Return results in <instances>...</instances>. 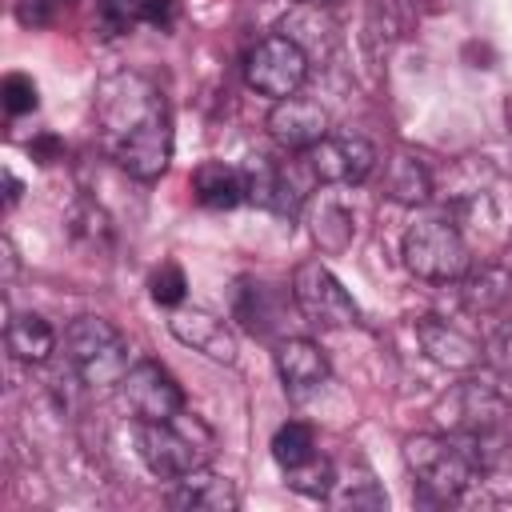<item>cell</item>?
<instances>
[{
  "mask_svg": "<svg viewBox=\"0 0 512 512\" xmlns=\"http://www.w3.org/2000/svg\"><path fill=\"white\" fill-rule=\"evenodd\" d=\"M292 300L300 308V316L316 328H348L360 320L356 300L348 296V288L328 272V264L320 260H304L292 272Z\"/></svg>",
  "mask_w": 512,
  "mask_h": 512,
  "instance_id": "52a82bcc",
  "label": "cell"
},
{
  "mask_svg": "<svg viewBox=\"0 0 512 512\" xmlns=\"http://www.w3.org/2000/svg\"><path fill=\"white\" fill-rule=\"evenodd\" d=\"M168 332L184 348H192V352H200V356H208L216 364H236V352H240L236 348V332L228 328V320H220V316H212L204 308H176L172 320H168Z\"/></svg>",
  "mask_w": 512,
  "mask_h": 512,
  "instance_id": "7c38bea8",
  "label": "cell"
},
{
  "mask_svg": "<svg viewBox=\"0 0 512 512\" xmlns=\"http://www.w3.org/2000/svg\"><path fill=\"white\" fill-rule=\"evenodd\" d=\"M64 352L84 388H112L128 376V340L104 316H76L64 332Z\"/></svg>",
  "mask_w": 512,
  "mask_h": 512,
  "instance_id": "5b68a950",
  "label": "cell"
},
{
  "mask_svg": "<svg viewBox=\"0 0 512 512\" xmlns=\"http://www.w3.org/2000/svg\"><path fill=\"white\" fill-rule=\"evenodd\" d=\"M312 176L320 184H364L376 164H380V152L364 140V136H324L320 144H312L304 152Z\"/></svg>",
  "mask_w": 512,
  "mask_h": 512,
  "instance_id": "9c48e42d",
  "label": "cell"
},
{
  "mask_svg": "<svg viewBox=\"0 0 512 512\" xmlns=\"http://www.w3.org/2000/svg\"><path fill=\"white\" fill-rule=\"evenodd\" d=\"M268 132L288 152H308L328 136V112L308 96H284L268 112Z\"/></svg>",
  "mask_w": 512,
  "mask_h": 512,
  "instance_id": "8fae6325",
  "label": "cell"
},
{
  "mask_svg": "<svg viewBox=\"0 0 512 512\" xmlns=\"http://www.w3.org/2000/svg\"><path fill=\"white\" fill-rule=\"evenodd\" d=\"M96 128L104 152L136 180L152 184L172 164V116L160 88L140 72H116L96 88Z\"/></svg>",
  "mask_w": 512,
  "mask_h": 512,
  "instance_id": "6da1fadb",
  "label": "cell"
},
{
  "mask_svg": "<svg viewBox=\"0 0 512 512\" xmlns=\"http://www.w3.org/2000/svg\"><path fill=\"white\" fill-rule=\"evenodd\" d=\"M4 344L20 364H44L56 352V328L40 312H16L4 328Z\"/></svg>",
  "mask_w": 512,
  "mask_h": 512,
  "instance_id": "d6986e66",
  "label": "cell"
},
{
  "mask_svg": "<svg viewBox=\"0 0 512 512\" xmlns=\"http://www.w3.org/2000/svg\"><path fill=\"white\" fill-rule=\"evenodd\" d=\"M120 392L136 420H172L184 408V392L176 376L156 360H136L120 380Z\"/></svg>",
  "mask_w": 512,
  "mask_h": 512,
  "instance_id": "30bf717a",
  "label": "cell"
},
{
  "mask_svg": "<svg viewBox=\"0 0 512 512\" xmlns=\"http://www.w3.org/2000/svg\"><path fill=\"white\" fill-rule=\"evenodd\" d=\"M100 20L108 32H128L148 24V0H100Z\"/></svg>",
  "mask_w": 512,
  "mask_h": 512,
  "instance_id": "4316f807",
  "label": "cell"
},
{
  "mask_svg": "<svg viewBox=\"0 0 512 512\" xmlns=\"http://www.w3.org/2000/svg\"><path fill=\"white\" fill-rule=\"evenodd\" d=\"M276 372L292 396H308L328 380V356L308 336H288L276 344Z\"/></svg>",
  "mask_w": 512,
  "mask_h": 512,
  "instance_id": "5bb4252c",
  "label": "cell"
},
{
  "mask_svg": "<svg viewBox=\"0 0 512 512\" xmlns=\"http://www.w3.org/2000/svg\"><path fill=\"white\" fill-rule=\"evenodd\" d=\"M168 504L180 512H232L240 504L236 488L228 476H216L208 468H196L180 480H172L168 488Z\"/></svg>",
  "mask_w": 512,
  "mask_h": 512,
  "instance_id": "9a60e30c",
  "label": "cell"
},
{
  "mask_svg": "<svg viewBox=\"0 0 512 512\" xmlns=\"http://www.w3.org/2000/svg\"><path fill=\"white\" fill-rule=\"evenodd\" d=\"M68 228H72V236L84 240L88 248H108V244H112V224H108L104 208L92 204L88 196H80V200L72 204V212H68Z\"/></svg>",
  "mask_w": 512,
  "mask_h": 512,
  "instance_id": "cb8c5ba5",
  "label": "cell"
},
{
  "mask_svg": "<svg viewBox=\"0 0 512 512\" xmlns=\"http://www.w3.org/2000/svg\"><path fill=\"white\" fill-rule=\"evenodd\" d=\"M148 288H152V300H156V304H164V308H180V304H184V292H188V280H184L180 264L164 260V264L152 272Z\"/></svg>",
  "mask_w": 512,
  "mask_h": 512,
  "instance_id": "484cf974",
  "label": "cell"
},
{
  "mask_svg": "<svg viewBox=\"0 0 512 512\" xmlns=\"http://www.w3.org/2000/svg\"><path fill=\"white\" fill-rule=\"evenodd\" d=\"M280 36H288L296 48H304L308 52V60L320 52H328L332 48V40H336V24L328 20V12L324 8H316V4H296L284 20H280Z\"/></svg>",
  "mask_w": 512,
  "mask_h": 512,
  "instance_id": "ffe728a7",
  "label": "cell"
},
{
  "mask_svg": "<svg viewBox=\"0 0 512 512\" xmlns=\"http://www.w3.org/2000/svg\"><path fill=\"white\" fill-rule=\"evenodd\" d=\"M484 364H488L500 380H512V320H504V324L484 340Z\"/></svg>",
  "mask_w": 512,
  "mask_h": 512,
  "instance_id": "f1b7e54d",
  "label": "cell"
},
{
  "mask_svg": "<svg viewBox=\"0 0 512 512\" xmlns=\"http://www.w3.org/2000/svg\"><path fill=\"white\" fill-rule=\"evenodd\" d=\"M4 180H8V204H16L20 200V180L12 172H4Z\"/></svg>",
  "mask_w": 512,
  "mask_h": 512,
  "instance_id": "1f68e13d",
  "label": "cell"
},
{
  "mask_svg": "<svg viewBox=\"0 0 512 512\" xmlns=\"http://www.w3.org/2000/svg\"><path fill=\"white\" fill-rule=\"evenodd\" d=\"M296 4H316V8H332V4H340V0H296Z\"/></svg>",
  "mask_w": 512,
  "mask_h": 512,
  "instance_id": "d6a6232c",
  "label": "cell"
},
{
  "mask_svg": "<svg viewBox=\"0 0 512 512\" xmlns=\"http://www.w3.org/2000/svg\"><path fill=\"white\" fill-rule=\"evenodd\" d=\"M436 416L448 424V432H484L512 420V396L504 392L500 376H468L448 396H440Z\"/></svg>",
  "mask_w": 512,
  "mask_h": 512,
  "instance_id": "8992f818",
  "label": "cell"
},
{
  "mask_svg": "<svg viewBox=\"0 0 512 512\" xmlns=\"http://www.w3.org/2000/svg\"><path fill=\"white\" fill-rule=\"evenodd\" d=\"M456 284H460V304L468 312H480V316L500 312L512 300V272L504 264H496V260L472 264Z\"/></svg>",
  "mask_w": 512,
  "mask_h": 512,
  "instance_id": "2e32d148",
  "label": "cell"
},
{
  "mask_svg": "<svg viewBox=\"0 0 512 512\" xmlns=\"http://www.w3.org/2000/svg\"><path fill=\"white\" fill-rule=\"evenodd\" d=\"M404 464L420 488L424 500L448 504L460 500L480 472L472 468V460L464 456V448L456 444V436H436V432H416L404 440Z\"/></svg>",
  "mask_w": 512,
  "mask_h": 512,
  "instance_id": "3957f363",
  "label": "cell"
},
{
  "mask_svg": "<svg viewBox=\"0 0 512 512\" xmlns=\"http://www.w3.org/2000/svg\"><path fill=\"white\" fill-rule=\"evenodd\" d=\"M0 96H4V112H8V116L36 112V104H40L36 84H32V76H24V72H8L4 84H0Z\"/></svg>",
  "mask_w": 512,
  "mask_h": 512,
  "instance_id": "83f0119b",
  "label": "cell"
},
{
  "mask_svg": "<svg viewBox=\"0 0 512 512\" xmlns=\"http://www.w3.org/2000/svg\"><path fill=\"white\" fill-rule=\"evenodd\" d=\"M136 448L152 476L180 480L196 468H208L216 452V432L200 416L180 408L172 420H136Z\"/></svg>",
  "mask_w": 512,
  "mask_h": 512,
  "instance_id": "7a4b0ae2",
  "label": "cell"
},
{
  "mask_svg": "<svg viewBox=\"0 0 512 512\" xmlns=\"http://www.w3.org/2000/svg\"><path fill=\"white\" fill-rule=\"evenodd\" d=\"M288 488H296L300 496H312V500H328L332 496V484H336V464L328 456H312L304 460L300 468H288Z\"/></svg>",
  "mask_w": 512,
  "mask_h": 512,
  "instance_id": "d4e9b609",
  "label": "cell"
},
{
  "mask_svg": "<svg viewBox=\"0 0 512 512\" xmlns=\"http://www.w3.org/2000/svg\"><path fill=\"white\" fill-rule=\"evenodd\" d=\"M400 256L404 268L428 284H456L472 268L468 244L452 224V216H420L416 224H408L400 240Z\"/></svg>",
  "mask_w": 512,
  "mask_h": 512,
  "instance_id": "277c9868",
  "label": "cell"
},
{
  "mask_svg": "<svg viewBox=\"0 0 512 512\" xmlns=\"http://www.w3.org/2000/svg\"><path fill=\"white\" fill-rule=\"evenodd\" d=\"M308 52L296 48L288 36H264L248 60H244V80L248 88H256L260 96H272V100H284V96H296L300 84L308 80Z\"/></svg>",
  "mask_w": 512,
  "mask_h": 512,
  "instance_id": "ba28073f",
  "label": "cell"
},
{
  "mask_svg": "<svg viewBox=\"0 0 512 512\" xmlns=\"http://www.w3.org/2000/svg\"><path fill=\"white\" fill-rule=\"evenodd\" d=\"M32 152L40 156V164H52V152H56V140H40V144H36Z\"/></svg>",
  "mask_w": 512,
  "mask_h": 512,
  "instance_id": "4dcf8cb0",
  "label": "cell"
},
{
  "mask_svg": "<svg viewBox=\"0 0 512 512\" xmlns=\"http://www.w3.org/2000/svg\"><path fill=\"white\" fill-rule=\"evenodd\" d=\"M72 0H16V20L24 28H52Z\"/></svg>",
  "mask_w": 512,
  "mask_h": 512,
  "instance_id": "f546056e",
  "label": "cell"
},
{
  "mask_svg": "<svg viewBox=\"0 0 512 512\" xmlns=\"http://www.w3.org/2000/svg\"><path fill=\"white\" fill-rule=\"evenodd\" d=\"M316 456V432L308 428V424H300V420H288V424H280L276 428V436H272V460L288 472V468H300L304 460H312Z\"/></svg>",
  "mask_w": 512,
  "mask_h": 512,
  "instance_id": "603a6c76",
  "label": "cell"
},
{
  "mask_svg": "<svg viewBox=\"0 0 512 512\" xmlns=\"http://www.w3.org/2000/svg\"><path fill=\"white\" fill-rule=\"evenodd\" d=\"M384 192H388L396 204H408V208L424 204V200L432 196V176H428L424 160H420V156H412V152H396V156L388 160Z\"/></svg>",
  "mask_w": 512,
  "mask_h": 512,
  "instance_id": "44dd1931",
  "label": "cell"
},
{
  "mask_svg": "<svg viewBox=\"0 0 512 512\" xmlns=\"http://www.w3.org/2000/svg\"><path fill=\"white\" fill-rule=\"evenodd\" d=\"M416 344L432 364H440L448 372H468L484 360V344H476L468 332H460L456 324H448L440 316H420L416 320Z\"/></svg>",
  "mask_w": 512,
  "mask_h": 512,
  "instance_id": "4fadbf2b",
  "label": "cell"
},
{
  "mask_svg": "<svg viewBox=\"0 0 512 512\" xmlns=\"http://www.w3.org/2000/svg\"><path fill=\"white\" fill-rule=\"evenodd\" d=\"M352 232H356V220H352V212H348L344 204H336V200H320V204L312 208V236H316V244H320L324 252H340V248H348Z\"/></svg>",
  "mask_w": 512,
  "mask_h": 512,
  "instance_id": "7402d4cb",
  "label": "cell"
},
{
  "mask_svg": "<svg viewBox=\"0 0 512 512\" xmlns=\"http://www.w3.org/2000/svg\"><path fill=\"white\" fill-rule=\"evenodd\" d=\"M288 312V300L280 288L260 284V280H240L236 288V320H244L248 332L268 336L272 328H280V316Z\"/></svg>",
  "mask_w": 512,
  "mask_h": 512,
  "instance_id": "ac0fdd59",
  "label": "cell"
},
{
  "mask_svg": "<svg viewBox=\"0 0 512 512\" xmlns=\"http://www.w3.org/2000/svg\"><path fill=\"white\" fill-rule=\"evenodd\" d=\"M192 196L212 208V212H228L236 204L248 200V180H244V168H232L224 160H204L196 172H192Z\"/></svg>",
  "mask_w": 512,
  "mask_h": 512,
  "instance_id": "e0dca14e",
  "label": "cell"
}]
</instances>
